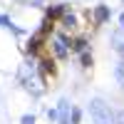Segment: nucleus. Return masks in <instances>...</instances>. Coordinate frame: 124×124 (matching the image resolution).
Returning a JSON list of instances; mask_svg holds the SVG:
<instances>
[{
  "instance_id": "obj_1",
  "label": "nucleus",
  "mask_w": 124,
  "mask_h": 124,
  "mask_svg": "<svg viewBox=\"0 0 124 124\" xmlns=\"http://www.w3.org/2000/svg\"><path fill=\"white\" fill-rule=\"evenodd\" d=\"M92 117H94L97 124H112V122H114L112 114H109V109L102 104V102H92Z\"/></svg>"
},
{
  "instance_id": "obj_2",
  "label": "nucleus",
  "mask_w": 124,
  "mask_h": 124,
  "mask_svg": "<svg viewBox=\"0 0 124 124\" xmlns=\"http://www.w3.org/2000/svg\"><path fill=\"white\" fill-rule=\"evenodd\" d=\"M40 72H42V77H52L55 72H57L55 57H47V55H42V62H40Z\"/></svg>"
},
{
  "instance_id": "obj_3",
  "label": "nucleus",
  "mask_w": 124,
  "mask_h": 124,
  "mask_svg": "<svg viewBox=\"0 0 124 124\" xmlns=\"http://www.w3.org/2000/svg\"><path fill=\"white\" fill-rule=\"evenodd\" d=\"M52 50H55V55H57V57H67V55H70L67 37H65V35H62V37H57L55 42H52Z\"/></svg>"
},
{
  "instance_id": "obj_4",
  "label": "nucleus",
  "mask_w": 124,
  "mask_h": 124,
  "mask_svg": "<svg viewBox=\"0 0 124 124\" xmlns=\"http://www.w3.org/2000/svg\"><path fill=\"white\" fill-rule=\"evenodd\" d=\"M107 17H109V10H107V8H97V13H94V23L99 25V23H104Z\"/></svg>"
},
{
  "instance_id": "obj_5",
  "label": "nucleus",
  "mask_w": 124,
  "mask_h": 124,
  "mask_svg": "<svg viewBox=\"0 0 124 124\" xmlns=\"http://www.w3.org/2000/svg\"><path fill=\"white\" fill-rule=\"evenodd\" d=\"M114 45H117V50L124 55V30H119V32L114 35Z\"/></svg>"
},
{
  "instance_id": "obj_6",
  "label": "nucleus",
  "mask_w": 124,
  "mask_h": 124,
  "mask_svg": "<svg viewBox=\"0 0 124 124\" xmlns=\"http://www.w3.org/2000/svg\"><path fill=\"white\" fill-rule=\"evenodd\" d=\"M82 65H85V67H89V65H92V55H87V52L82 55Z\"/></svg>"
},
{
  "instance_id": "obj_7",
  "label": "nucleus",
  "mask_w": 124,
  "mask_h": 124,
  "mask_svg": "<svg viewBox=\"0 0 124 124\" xmlns=\"http://www.w3.org/2000/svg\"><path fill=\"white\" fill-rule=\"evenodd\" d=\"M23 124H35V119L32 117H23Z\"/></svg>"
}]
</instances>
